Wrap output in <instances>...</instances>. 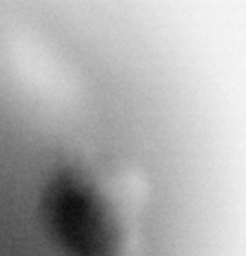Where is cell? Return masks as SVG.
Here are the masks:
<instances>
[{
  "instance_id": "6da1fadb",
  "label": "cell",
  "mask_w": 246,
  "mask_h": 256,
  "mask_svg": "<svg viewBox=\"0 0 246 256\" xmlns=\"http://www.w3.org/2000/svg\"><path fill=\"white\" fill-rule=\"evenodd\" d=\"M148 186L122 162L69 166L52 178L44 214L75 256H144Z\"/></svg>"
}]
</instances>
